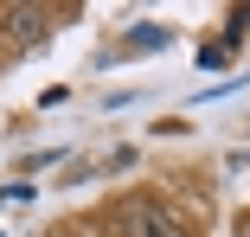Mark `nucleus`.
Here are the masks:
<instances>
[{"label": "nucleus", "instance_id": "f257e3e1", "mask_svg": "<svg viewBox=\"0 0 250 237\" xmlns=\"http://www.w3.org/2000/svg\"><path fill=\"white\" fill-rule=\"evenodd\" d=\"M109 231H116V237H186V231H180V218H173L167 205L141 199V193H135V199H122V205L109 212Z\"/></svg>", "mask_w": 250, "mask_h": 237}, {"label": "nucleus", "instance_id": "f03ea898", "mask_svg": "<svg viewBox=\"0 0 250 237\" xmlns=\"http://www.w3.org/2000/svg\"><path fill=\"white\" fill-rule=\"evenodd\" d=\"M0 26H7L20 45H32V39L52 32V13H45V7H7V13H0Z\"/></svg>", "mask_w": 250, "mask_h": 237}, {"label": "nucleus", "instance_id": "7ed1b4c3", "mask_svg": "<svg viewBox=\"0 0 250 237\" xmlns=\"http://www.w3.org/2000/svg\"><path fill=\"white\" fill-rule=\"evenodd\" d=\"M77 237H103V231H77Z\"/></svg>", "mask_w": 250, "mask_h": 237}]
</instances>
